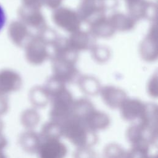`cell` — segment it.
<instances>
[{"label":"cell","instance_id":"cell-1","mask_svg":"<svg viewBox=\"0 0 158 158\" xmlns=\"http://www.w3.org/2000/svg\"><path fill=\"white\" fill-rule=\"evenodd\" d=\"M61 125L62 136L77 148H89L98 141L96 132L76 116L71 115Z\"/></svg>","mask_w":158,"mask_h":158},{"label":"cell","instance_id":"cell-2","mask_svg":"<svg viewBox=\"0 0 158 158\" xmlns=\"http://www.w3.org/2000/svg\"><path fill=\"white\" fill-rule=\"evenodd\" d=\"M51 59L53 78L64 84L72 83L78 79L79 71L75 66L76 63L56 58Z\"/></svg>","mask_w":158,"mask_h":158},{"label":"cell","instance_id":"cell-3","mask_svg":"<svg viewBox=\"0 0 158 158\" xmlns=\"http://www.w3.org/2000/svg\"><path fill=\"white\" fill-rule=\"evenodd\" d=\"M42 158H62L67 153V148L60 138L41 139L38 149Z\"/></svg>","mask_w":158,"mask_h":158},{"label":"cell","instance_id":"cell-4","mask_svg":"<svg viewBox=\"0 0 158 158\" xmlns=\"http://www.w3.org/2000/svg\"><path fill=\"white\" fill-rule=\"evenodd\" d=\"M146 104L137 99L126 98L120 106L122 118L127 121L137 123L142 117Z\"/></svg>","mask_w":158,"mask_h":158},{"label":"cell","instance_id":"cell-5","mask_svg":"<svg viewBox=\"0 0 158 158\" xmlns=\"http://www.w3.org/2000/svg\"><path fill=\"white\" fill-rule=\"evenodd\" d=\"M99 91L104 102L112 109L119 108L127 98L123 90L112 86H106Z\"/></svg>","mask_w":158,"mask_h":158},{"label":"cell","instance_id":"cell-6","mask_svg":"<svg viewBox=\"0 0 158 158\" xmlns=\"http://www.w3.org/2000/svg\"><path fill=\"white\" fill-rule=\"evenodd\" d=\"M81 120L91 130L96 132L106 128L110 124L109 117L106 113L97 110L95 108L89 111Z\"/></svg>","mask_w":158,"mask_h":158},{"label":"cell","instance_id":"cell-7","mask_svg":"<svg viewBox=\"0 0 158 158\" xmlns=\"http://www.w3.org/2000/svg\"><path fill=\"white\" fill-rule=\"evenodd\" d=\"M139 53L142 59L147 62H153L157 59V46L156 39L149 38L141 43Z\"/></svg>","mask_w":158,"mask_h":158},{"label":"cell","instance_id":"cell-8","mask_svg":"<svg viewBox=\"0 0 158 158\" xmlns=\"http://www.w3.org/2000/svg\"><path fill=\"white\" fill-rule=\"evenodd\" d=\"M68 40L71 47L78 52L89 49L91 50L96 45V42L93 40L83 34L73 36Z\"/></svg>","mask_w":158,"mask_h":158},{"label":"cell","instance_id":"cell-9","mask_svg":"<svg viewBox=\"0 0 158 158\" xmlns=\"http://www.w3.org/2000/svg\"><path fill=\"white\" fill-rule=\"evenodd\" d=\"M40 136L41 139L60 138L62 136L61 123L50 120L42 127Z\"/></svg>","mask_w":158,"mask_h":158},{"label":"cell","instance_id":"cell-10","mask_svg":"<svg viewBox=\"0 0 158 158\" xmlns=\"http://www.w3.org/2000/svg\"><path fill=\"white\" fill-rule=\"evenodd\" d=\"M78 83L80 85L81 89L89 94H94L100 90L99 85L96 80L89 77L78 78Z\"/></svg>","mask_w":158,"mask_h":158},{"label":"cell","instance_id":"cell-11","mask_svg":"<svg viewBox=\"0 0 158 158\" xmlns=\"http://www.w3.org/2000/svg\"><path fill=\"white\" fill-rule=\"evenodd\" d=\"M93 58L98 61H105L109 57L110 52L108 49L104 47H98L95 45L91 49Z\"/></svg>","mask_w":158,"mask_h":158},{"label":"cell","instance_id":"cell-12","mask_svg":"<svg viewBox=\"0 0 158 158\" xmlns=\"http://www.w3.org/2000/svg\"><path fill=\"white\" fill-rule=\"evenodd\" d=\"M157 77L155 73L149 79L148 83V92L150 96L156 98L157 96Z\"/></svg>","mask_w":158,"mask_h":158},{"label":"cell","instance_id":"cell-13","mask_svg":"<svg viewBox=\"0 0 158 158\" xmlns=\"http://www.w3.org/2000/svg\"><path fill=\"white\" fill-rule=\"evenodd\" d=\"M6 22V15L5 11L0 4V31L3 28Z\"/></svg>","mask_w":158,"mask_h":158}]
</instances>
